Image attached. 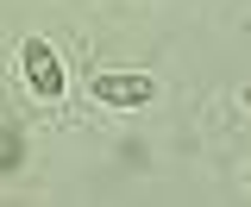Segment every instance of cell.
Segmentation results:
<instances>
[{
	"instance_id": "6da1fadb",
	"label": "cell",
	"mask_w": 251,
	"mask_h": 207,
	"mask_svg": "<svg viewBox=\"0 0 251 207\" xmlns=\"http://www.w3.org/2000/svg\"><path fill=\"white\" fill-rule=\"evenodd\" d=\"M19 69H25V88L38 94V101H63V57L44 38H25V44H19Z\"/></svg>"
},
{
	"instance_id": "7a4b0ae2",
	"label": "cell",
	"mask_w": 251,
	"mask_h": 207,
	"mask_svg": "<svg viewBox=\"0 0 251 207\" xmlns=\"http://www.w3.org/2000/svg\"><path fill=\"white\" fill-rule=\"evenodd\" d=\"M88 94L100 101V107H151L157 82H151V76H94Z\"/></svg>"
},
{
	"instance_id": "3957f363",
	"label": "cell",
	"mask_w": 251,
	"mask_h": 207,
	"mask_svg": "<svg viewBox=\"0 0 251 207\" xmlns=\"http://www.w3.org/2000/svg\"><path fill=\"white\" fill-rule=\"evenodd\" d=\"M239 101H245V113H251V88H245V94H239Z\"/></svg>"
}]
</instances>
